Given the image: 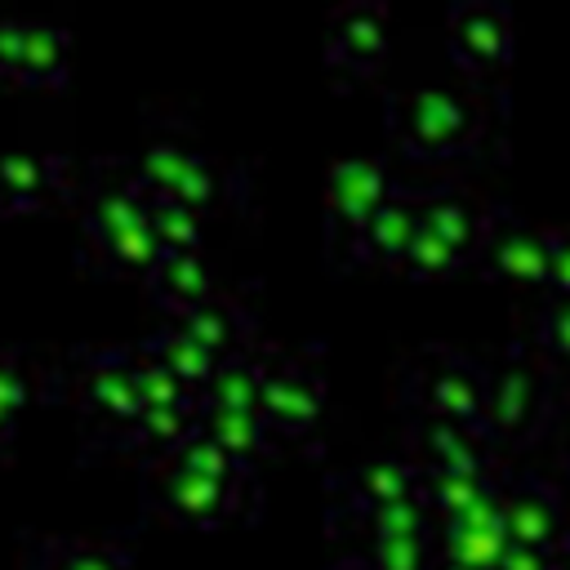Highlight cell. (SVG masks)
I'll list each match as a JSON object with an SVG mask.
<instances>
[{
	"mask_svg": "<svg viewBox=\"0 0 570 570\" xmlns=\"http://www.w3.org/2000/svg\"><path fill=\"white\" fill-rule=\"evenodd\" d=\"M27 570H134V552L120 539L62 534V539H36L27 548Z\"/></svg>",
	"mask_w": 570,
	"mask_h": 570,
	"instance_id": "7402d4cb",
	"label": "cell"
},
{
	"mask_svg": "<svg viewBox=\"0 0 570 570\" xmlns=\"http://www.w3.org/2000/svg\"><path fill=\"white\" fill-rule=\"evenodd\" d=\"M445 49L468 80H476V85L494 80L512 58L508 9L490 4V0H459L445 18Z\"/></svg>",
	"mask_w": 570,
	"mask_h": 570,
	"instance_id": "7c38bea8",
	"label": "cell"
},
{
	"mask_svg": "<svg viewBox=\"0 0 570 570\" xmlns=\"http://www.w3.org/2000/svg\"><path fill=\"white\" fill-rule=\"evenodd\" d=\"M419 472H445V468H463V463H485L499 459V450L490 445V436L481 428L468 423H441V419H410L405 428V445H401Z\"/></svg>",
	"mask_w": 570,
	"mask_h": 570,
	"instance_id": "ac0fdd59",
	"label": "cell"
},
{
	"mask_svg": "<svg viewBox=\"0 0 570 570\" xmlns=\"http://www.w3.org/2000/svg\"><path fill=\"white\" fill-rule=\"evenodd\" d=\"M134 361H138V392H142V405H187V401H200V392L187 387L174 370H165L142 343H134Z\"/></svg>",
	"mask_w": 570,
	"mask_h": 570,
	"instance_id": "d6a6232c",
	"label": "cell"
},
{
	"mask_svg": "<svg viewBox=\"0 0 570 570\" xmlns=\"http://www.w3.org/2000/svg\"><path fill=\"white\" fill-rule=\"evenodd\" d=\"M125 169L147 196L187 205L205 223L218 218L227 205H236V191H240V178L223 160L183 142H147L138 156L125 160Z\"/></svg>",
	"mask_w": 570,
	"mask_h": 570,
	"instance_id": "8992f818",
	"label": "cell"
},
{
	"mask_svg": "<svg viewBox=\"0 0 570 570\" xmlns=\"http://www.w3.org/2000/svg\"><path fill=\"white\" fill-rule=\"evenodd\" d=\"M566 561L561 557H548V552H534V548H517V543H508V552L499 557V566L494 570H561Z\"/></svg>",
	"mask_w": 570,
	"mask_h": 570,
	"instance_id": "8d00e7d4",
	"label": "cell"
},
{
	"mask_svg": "<svg viewBox=\"0 0 570 570\" xmlns=\"http://www.w3.org/2000/svg\"><path fill=\"white\" fill-rule=\"evenodd\" d=\"M548 298H570V223L552 227V263H548Z\"/></svg>",
	"mask_w": 570,
	"mask_h": 570,
	"instance_id": "e575fe53",
	"label": "cell"
},
{
	"mask_svg": "<svg viewBox=\"0 0 570 570\" xmlns=\"http://www.w3.org/2000/svg\"><path fill=\"white\" fill-rule=\"evenodd\" d=\"M71 71V36L53 22L22 18V58H18V85L27 89H53Z\"/></svg>",
	"mask_w": 570,
	"mask_h": 570,
	"instance_id": "484cf974",
	"label": "cell"
},
{
	"mask_svg": "<svg viewBox=\"0 0 570 570\" xmlns=\"http://www.w3.org/2000/svg\"><path fill=\"white\" fill-rule=\"evenodd\" d=\"M436 570H468V566H454V561H436Z\"/></svg>",
	"mask_w": 570,
	"mask_h": 570,
	"instance_id": "ab89813d",
	"label": "cell"
},
{
	"mask_svg": "<svg viewBox=\"0 0 570 570\" xmlns=\"http://www.w3.org/2000/svg\"><path fill=\"white\" fill-rule=\"evenodd\" d=\"M330 494H334L330 517H356V512H370V508L423 494V472H419V463L405 450L370 454V459L352 463L343 476H334Z\"/></svg>",
	"mask_w": 570,
	"mask_h": 570,
	"instance_id": "2e32d148",
	"label": "cell"
},
{
	"mask_svg": "<svg viewBox=\"0 0 570 570\" xmlns=\"http://www.w3.org/2000/svg\"><path fill=\"white\" fill-rule=\"evenodd\" d=\"M330 410V383L325 370L303 352H267V379H263V423L276 441H312Z\"/></svg>",
	"mask_w": 570,
	"mask_h": 570,
	"instance_id": "9c48e42d",
	"label": "cell"
},
{
	"mask_svg": "<svg viewBox=\"0 0 570 570\" xmlns=\"http://www.w3.org/2000/svg\"><path fill=\"white\" fill-rule=\"evenodd\" d=\"M503 476H508V468L499 459L463 463V468H445V472H428L423 476V499L432 503L436 521H450V517L468 512L472 503H481L490 490H499Z\"/></svg>",
	"mask_w": 570,
	"mask_h": 570,
	"instance_id": "603a6c76",
	"label": "cell"
},
{
	"mask_svg": "<svg viewBox=\"0 0 570 570\" xmlns=\"http://www.w3.org/2000/svg\"><path fill=\"white\" fill-rule=\"evenodd\" d=\"M147 289L169 316H183V312L200 307L205 298H214L218 281H214L205 249H183V254H165L156 263V272L147 276Z\"/></svg>",
	"mask_w": 570,
	"mask_h": 570,
	"instance_id": "ffe728a7",
	"label": "cell"
},
{
	"mask_svg": "<svg viewBox=\"0 0 570 570\" xmlns=\"http://www.w3.org/2000/svg\"><path fill=\"white\" fill-rule=\"evenodd\" d=\"M392 49V27L383 4H347L325 27V67L343 80H370Z\"/></svg>",
	"mask_w": 570,
	"mask_h": 570,
	"instance_id": "9a60e30c",
	"label": "cell"
},
{
	"mask_svg": "<svg viewBox=\"0 0 570 570\" xmlns=\"http://www.w3.org/2000/svg\"><path fill=\"white\" fill-rule=\"evenodd\" d=\"M557 490H561V503H566V517H570V468H566V476L557 481Z\"/></svg>",
	"mask_w": 570,
	"mask_h": 570,
	"instance_id": "f35d334b",
	"label": "cell"
},
{
	"mask_svg": "<svg viewBox=\"0 0 570 570\" xmlns=\"http://www.w3.org/2000/svg\"><path fill=\"white\" fill-rule=\"evenodd\" d=\"M401 178L392 174V165L383 156H343L330 165L325 178V245L338 254V263H352L356 240L365 236V227L374 223V214L396 196Z\"/></svg>",
	"mask_w": 570,
	"mask_h": 570,
	"instance_id": "ba28073f",
	"label": "cell"
},
{
	"mask_svg": "<svg viewBox=\"0 0 570 570\" xmlns=\"http://www.w3.org/2000/svg\"><path fill=\"white\" fill-rule=\"evenodd\" d=\"M548 263H552V227L530 223L499 205V214L485 232V245L476 254V272H485L490 281L512 285V289H543Z\"/></svg>",
	"mask_w": 570,
	"mask_h": 570,
	"instance_id": "8fae6325",
	"label": "cell"
},
{
	"mask_svg": "<svg viewBox=\"0 0 570 570\" xmlns=\"http://www.w3.org/2000/svg\"><path fill=\"white\" fill-rule=\"evenodd\" d=\"M414 232H419V200H414V187L401 183L396 196L374 214V223L356 240V254H352L347 267H392V272H401Z\"/></svg>",
	"mask_w": 570,
	"mask_h": 570,
	"instance_id": "d6986e66",
	"label": "cell"
},
{
	"mask_svg": "<svg viewBox=\"0 0 570 570\" xmlns=\"http://www.w3.org/2000/svg\"><path fill=\"white\" fill-rule=\"evenodd\" d=\"M76 165L58 151H0V214H45L80 196Z\"/></svg>",
	"mask_w": 570,
	"mask_h": 570,
	"instance_id": "5bb4252c",
	"label": "cell"
},
{
	"mask_svg": "<svg viewBox=\"0 0 570 570\" xmlns=\"http://www.w3.org/2000/svg\"><path fill=\"white\" fill-rule=\"evenodd\" d=\"M330 570H374V566H370L361 552H338V561H334Z\"/></svg>",
	"mask_w": 570,
	"mask_h": 570,
	"instance_id": "74e56055",
	"label": "cell"
},
{
	"mask_svg": "<svg viewBox=\"0 0 570 570\" xmlns=\"http://www.w3.org/2000/svg\"><path fill=\"white\" fill-rule=\"evenodd\" d=\"M263 379H267V352L254 343V347H245V352L218 361L214 379H209L205 392H200V405L258 414V410H263Z\"/></svg>",
	"mask_w": 570,
	"mask_h": 570,
	"instance_id": "cb8c5ba5",
	"label": "cell"
},
{
	"mask_svg": "<svg viewBox=\"0 0 570 570\" xmlns=\"http://www.w3.org/2000/svg\"><path fill=\"white\" fill-rule=\"evenodd\" d=\"M463 267H468V263H463L436 232H428V227L419 223V232H414V240H410V254H405L401 272L414 276V281H445V276H454V272H463Z\"/></svg>",
	"mask_w": 570,
	"mask_h": 570,
	"instance_id": "1f68e13d",
	"label": "cell"
},
{
	"mask_svg": "<svg viewBox=\"0 0 570 570\" xmlns=\"http://www.w3.org/2000/svg\"><path fill=\"white\" fill-rule=\"evenodd\" d=\"M31 401V379L27 365L9 352H0V445L13 436V423L22 414V405Z\"/></svg>",
	"mask_w": 570,
	"mask_h": 570,
	"instance_id": "836d02e7",
	"label": "cell"
},
{
	"mask_svg": "<svg viewBox=\"0 0 570 570\" xmlns=\"http://www.w3.org/2000/svg\"><path fill=\"white\" fill-rule=\"evenodd\" d=\"M18 58H22V18H0V80L18 85Z\"/></svg>",
	"mask_w": 570,
	"mask_h": 570,
	"instance_id": "d590c367",
	"label": "cell"
},
{
	"mask_svg": "<svg viewBox=\"0 0 570 570\" xmlns=\"http://www.w3.org/2000/svg\"><path fill=\"white\" fill-rule=\"evenodd\" d=\"M494 98L485 85H410L387 98V134L414 165H459L481 156L494 129Z\"/></svg>",
	"mask_w": 570,
	"mask_h": 570,
	"instance_id": "6da1fadb",
	"label": "cell"
},
{
	"mask_svg": "<svg viewBox=\"0 0 570 570\" xmlns=\"http://www.w3.org/2000/svg\"><path fill=\"white\" fill-rule=\"evenodd\" d=\"M174 321H178L200 347H209L218 361H227V356L254 347V321H249V312L240 307V298H232V294H223V289H218L214 298H205L200 307L174 316Z\"/></svg>",
	"mask_w": 570,
	"mask_h": 570,
	"instance_id": "44dd1931",
	"label": "cell"
},
{
	"mask_svg": "<svg viewBox=\"0 0 570 570\" xmlns=\"http://www.w3.org/2000/svg\"><path fill=\"white\" fill-rule=\"evenodd\" d=\"M67 401L76 405L94 445L129 450L134 423L142 414L134 347H98V352L76 356L67 374Z\"/></svg>",
	"mask_w": 570,
	"mask_h": 570,
	"instance_id": "277c9868",
	"label": "cell"
},
{
	"mask_svg": "<svg viewBox=\"0 0 570 570\" xmlns=\"http://www.w3.org/2000/svg\"><path fill=\"white\" fill-rule=\"evenodd\" d=\"M503 530L508 543L517 548H534L548 557L570 552V517L561 503V490L552 476L539 472H517L508 468V485H503Z\"/></svg>",
	"mask_w": 570,
	"mask_h": 570,
	"instance_id": "30bf717a",
	"label": "cell"
},
{
	"mask_svg": "<svg viewBox=\"0 0 570 570\" xmlns=\"http://www.w3.org/2000/svg\"><path fill=\"white\" fill-rule=\"evenodd\" d=\"M410 419H441L481 428L485 410V361L459 347H423L401 383Z\"/></svg>",
	"mask_w": 570,
	"mask_h": 570,
	"instance_id": "52a82bcc",
	"label": "cell"
},
{
	"mask_svg": "<svg viewBox=\"0 0 570 570\" xmlns=\"http://www.w3.org/2000/svg\"><path fill=\"white\" fill-rule=\"evenodd\" d=\"M525 343H530L561 379H570V298H548V303L534 312Z\"/></svg>",
	"mask_w": 570,
	"mask_h": 570,
	"instance_id": "f546056e",
	"label": "cell"
},
{
	"mask_svg": "<svg viewBox=\"0 0 570 570\" xmlns=\"http://www.w3.org/2000/svg\"><path fill=\"white\" fill-rule=\"evenodd\" d=\"M508 485V476H503ZM503 485L490 490L481 503H472L468 512L441 521L436 530V552L441 561L468 566V570H494L499 557L508 552V530H503Z\"/></svg>",
	"mask_w": 570,
	"mask_h": 570,
	"instance_id": "e0dca14e",
	"label": "cell"
},
{
	"mask_svg": "<svg viewBox=\"0 0 570 570\" xmlns=\"http://www.w3.org/2000/svg\"><path fill=\"white\" fill-rule=\"evenodd\" d=\"M347 552H361L374 570H436L441 561L436 534H392V539H374Z\"/></svg>",
	"mask_w": 570,
	"mask_h": 570,
	"instance_id": "f1b7e54d",
	"label": "cell"
},
{
	"mask_svg": "<svg viewBox=\"0 0 570 570\" xmlns=\"http://www.w3.org/2000/svg\"><path fill=\"white\" fill-rule=\"evenodd\" d=\"M561 410V374L530 347H508L485 361V410L481 432L494 450H521L552 432Z\"/></svg>",
	"mask_w": 570,
	"mask_h": 570,
	"instance_id": "3957f363",
	"label": "cell"
},
{
	"mask_svg": "<svg viewBox=\"0 0 570 570\" xmlns=\"http://www.w3.org/2000/svg\"><path fill=\"white\" fill-rule=\"evenodd\" d=\"M200 432L223 445L240 468L258 472V463L272 459L276 450V436L272 428L263 423V414H245V410H214V405H200Z\"/></svg>",
	"mask_w": 570,
	"mask_h": 570,
	"instance_id": "d4e9b609",
	"label": "cell"
},
{
	"mask_svg": "<svg viewBox=\"0 0 570 570\" xmlns=\"http://www.w3.org/2000/svg\"><path fill=\"white\" fill-rule=\"evenodd\" d=\"M80 232H85L89 258L102 272L134 276L142 285L165 258L156 227H151V196L134 183L125 160L80 183Z\"/></svg>",
	"mask_w": 570,
	"mask_h": 570,
	"instance_id": "7a4b0ae2",
	"label": "cell"
},
{
	"mask_svg": "<svg viewBox=\"0 0 570 570\" xmlns=\"http://www.w3.org/2000/svg\"><path fill=\"white\" fill-rule=\"evenodd\" d=\"M142 490H147V503L165 521L187 525V530H223V525L249 521L258 508V481L254 476H245V481L205 476L174 454L147 463Z\"/></svg>",
	"mask_w": 570,
	"mask_h": 570,
	"instance_id": "5b68a950",
	"label": "cell"
},
{
	"mask_svg": "<svg viewBox=\"0 0 570 570\" xmlns=\"http://www.w3.org/2000/svg\"><path fill=\"white\" fill-rule=\"evenodd\" d=\"M151 227H156V240L165 254L200 249V240H205L200 214H191L187 205H174V200H156V196H151Z\"/></svg>",
	"mask_w": 570,
	"mask_h": 570,
	"instance_id": "4dcf8cb0",
	"label": "cell"
},
{
	"mask_svg": "<svg viewBox=\"0 0 570 570\" xmlns=\"http://www.w3.org/2000/svg\"><path fill=\"white\" fill-rule=\"evenodd\" d=\"M414 200H419V223L428 232H436L468 267H476V254L485 245V232L499 214L494 200H485L476 187L468 183H432V187H414Z\"/></svg>",
	"mask_w": 570,
	"mask_h": 570,
	"instance_id": "4fadbf2b",
	"label": "cell"
},
{
	"mask_svg": "<svg viewBox=\"0 0 570 570\" xmlns=\"http://www.w3.org/2000/svg\"><path fill=\"white\" fill-rule=\"evenodd\" d=\"M196 432H200V401H187V405H142V414L134 423V436H129V450L151 463V459L178 454Z\"/></svg>",
	"mask_w": 570,
	"mask_h": 570,
	"instance_id": "4316f807",
	"label": "cell"
},
{
	"mask_svg": "<svg viewBox=\"0 0 570 570\" xmlns=\"http://www.w3.org/2000/svg\"><path fill=\"white\" fill-rule=\"evenodd\" d=\"M142 347H147L165 370H174L187 387H196V392H205V383H209L214 370H218V356H214L209 347H200L178 321H165L160 330H151V334L142 338Z\"/></svg>",
	"mask_w": 570,
	"mask_h": 570,
	"instance_id": "83f0119b",
	"label": "cell"
}]
</instances>
